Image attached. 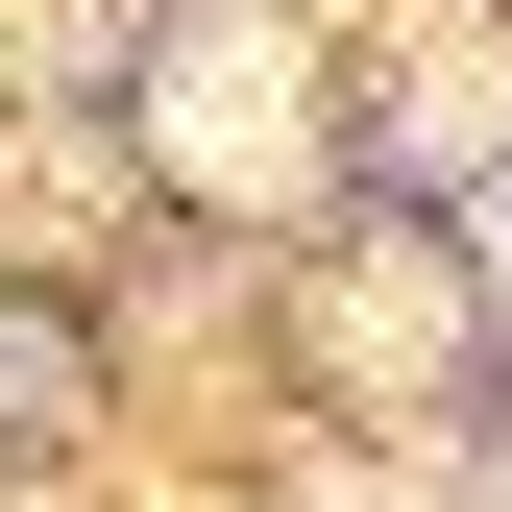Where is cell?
<instances>
[{
    "label": "cell",
    "mask_w": 512,
    "mask_h": 512,
    "mask_svg": "<svg viewBox=\"0 0 512 512\" xmlns=\"http://www.w3.org/2000/svg\"><path fill=\"white\" fill-rule=\"evenodd\" d=\"M171 147L269 196V171H293V98H269V49H196V74H171Z\"/></svg>",
    "instance_id": "cell-1"
}]
</instances>
